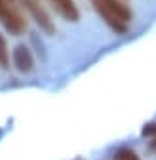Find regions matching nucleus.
Listing matches in <instances>:
<instances>
[{
	"instance_id": "obj_1",
	"label": "nucleus",
	"mask_w": 156,
	"mask_h": 160,
	"mask_svg": "<svg viewBox=\"0 0 156 160\" xmlns=\"http://www.w3.org/2000/svg\"><path fill=\"white\" fill-rule=\"evenodd\" d=\"M95 12L114 32H126L131 21V12L122 0H91Z\"/></svg>"
},
{
	"instance_id": "obj_2",
	"label": "nucleus",
	"mask_w": 156,
	"mask_h": 160,
	"mask_svg": "<svg viewBox=\"0 0 156 160\" xmlns=\"http://www.w3.org/2000/svg\"><path fill=\"white\" fill-rule=\"evenodd\" d=\"M0 21L13 34H19L25 31V19L12 0H0Z\"/></svg>"
},
{
	"instance_id": "obj_3",
	"label": "nucleus",
	"mask_w": 156,
	"mask_h": 160,
	"mask_svg": "<svg viewBox=\"0 0 156 160\" xmlns=\"http://www.w3.org/2000/svg\"><path fill=\"white\" fill-rule=\"evenodd\" d=\"M13 65L21 72H29L32 69L34 59H32V53H31V50L27 46H17L13 50Z\"/></svg>"
},
{
	"instance_id": "obj_4",
	"label": "nucleus",
	"mask_w": 156,
	"mask_h": 160,
	"mask_svg": "<svg viewBox=\"0 0 156 160\" xmlns=\"http://www.w3.org/2000/svg\"><path fill=\"white\" fill-rule=\"evenodd\" d=\"M0 67L2 69L10 67V50H8V44H6V38L2 34H0Z\"/></svg>"
},
{
	"instance_id": "obj_5",
	"label": "nucleus",
	"mask_w": 156,
	"mask_h": 160,
	"mask_svg": "<svg viewBox=\"0 0 156 160\" xmlns=\"http://www.w3.org/2000/svg\"><path fill=\"white\" fill-rule=\"evenodd\" d=\"M114 160H141V158L131 149H120V151L114 152Z\"/></svg>"
},
{
	"instance_id": "obj_6",
	"label": "nucleus",
	"mask_w": 156,
	"mask_h": 160,
	"mask_svg": "<svg viewBox=\"0 0 156 160\" xmlns=\"http://www.w3.org/2000/svg\"><path fill=\"white\" fill-rule=\"evenodd\" d=\"M150 147H152V149H154V151H156V133H154V135H152V141H150Z\"/></svg>"
}]
</instances>
